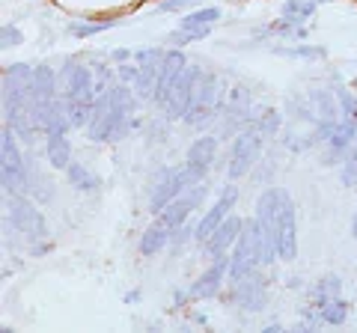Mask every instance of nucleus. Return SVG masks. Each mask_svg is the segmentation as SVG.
Returning a JSON list of instances; mask_svg holds the SVG:
<instances>
[{
	"instance_id": "obj_11",
	"label": "nucleus",
	"mask_w": 357,
	"mask_h": 333,
	"mask_svg": "<svg viewBox=\"0 0 357 333\" xmlns=\"http://www.w3.org/2000/svg\"><path fill=\"white\" fill-rule=\"evenodd\" d=\"M277 253L283 262H292L298 256V220H295V203L283 191L280 199V224H277Z\"/></svg>"
},
{
	"instance_id": "obj_5",
	"label": "nucleus",
	"mask_w": 357,
	"mask_h": 333,
	"mask_svg": "<svg viewBox=\"0 0 357 333\" xmlns=\"http://www.w3.org/2000/svg\"><path fill=\"white\" fill-rule=\"evenodd\" d=\"M15 137L18 134L9 125L3 128V137H0V176H3L6 194H21L27 185V164L15 146Z\"/></svg>"
},
{
	"instance_id": "obj_15",
	"label": "nucleus",
	"mask_w": 357,
	"mask_h": 333,
	"mask_svg": "<svg viewBox=\"0 0 357 333\" xmlns=\"http://www.w3.org/2000/svg\"><path fill=\"white\" fill-rule=\"evenodd\" d=\"M227 274H229V253H223V256H215V262L197 277V283L188 288V292H191V297H197V301L199 297H215L220 292L223 280H227Z\"/></svg>"
},
{
	"instance_id": "obj_19",
	"label": "nucleus",
	"mask_w": 357,
	"mask_h": 333,
	"mask_svg": "<svg viewBox=\"0 0 357 333\" xmlns=\"http://www.w3.org/2000/svg\"><path fill=\"white\" fill-rule=\"evenodd\" d=\"M312 13H316V0H286L283 13H280V24L274 30L277 33H301L298 27L304 24V21H310Z\"/></svg>"
},
{
	"instance_id": "obj_7",
	"label": "nucleus",
	"mask_w": 357,
	"mask_h": 333,
	"mask_svg": "<svg viewBox=\"0 0 357 333\" xmlns=\"http://www.w3.org/2000/svg\"><path fill=\"white\" fill-rule=\"evenodd\" d=\"M229 301L236 304L244 313H262L265 304H268V283L262 274H244L238 280H232V288H229Z\"/></svg>"
},
{
	"instance_id": "obj_2",
	"label": "nucleus",
	"mask_w": 357,
	"mask_h": 333,
	"mask_svg": "<svg viewBox=\"0 0 357 333\" xmlns=\"http://www.w3.org/2000/svg\"><path fill=\"white\" fill-rule=\"evenodd\" d=\"M218 110H220L218 77L203 69V72H199V77H197V86H194V95H191V104H188L185 122L191 128H203V125H208V122L218 116Z\"/></svg>"
},
{
	"instance_id": "obj_21",
	"label": "nucleus",
	"mask_w": 357,
	"mask_h": 333,
	"mask_svg": "<svg viewBox=\"0 0 357 333\" xmlns=\"http://www.w3.org/2000/svg\"><path fill=\"white\" fill-rule=\"evenodd\" d=\"M48 140H45V158H48V164L54 166V170H63L72 164V143L66 134H45Z\"/></svg>"
},
{
	"instance_id": "obj_16",
	"label": "nucleus",
	"mask_w": 357,
	"mask_h": 333,
	"mask_svg": "<svg viewBox=\"0 0 357 333\" xmlns=\"http://www.w3.org/2000/svg\"><path fill=\"white\" fill-rule=\"evenodd\" d=\"M241 229H244V220L236 217V215H229V217L223 220V224L203 241V244H206V253H208L211 259H215V256H223V253H229L232 247H236V241H238V235H241Z\"/></svg>"
},
{
	"instance_id": "obj_31",
	"label": "nucleus",
	"mask_w": 357,
	"mask_h": 333,
	"mask_svg": "<svg viewBox=\"0 0 357 333\" xmlns=\"http://www.w3.org/2000/svg\"><path fill=\"white\" fill-rule=\"evenodd\" d=\"M351 229H354V238H357V217H354V224H351Z\"/></svg>"
},
{
	"instance_id": "obj_10",
	"label": "nucleus",
	"mask_w": 357,
	"mask_h": 333,
	"mask_svg": "<svg viewBox=\"0 0 357 333\" xmlns=\"http://www.w3.org/2000/svg\"><path fill=\"white\" fill-rule=\"evenodd\" d=\"M220 21V9L218 6H206V9H197V13L185 15L182 21H178V30L170 36L173 45H191V42H199L206 39L211 27H215Z\"/></svg>"
},
{
	"instance_id": "obj_27",
	"label": "nucleus",
	"mask_w": 357,
	"mask_h": 333,
	"mask_svg": "<svg viewBox=\"0 0 357 333\" xmlns=\"http://www.w3.org/2000/svg\"><path fill=\"white\" fill-rule=\"evenodd\" d=\"M114 24H116V21H98V24H89V21H72L69 33H72V36H77V39H86V36H96V33L110 30Z\"/></svg>"
},
{
	"instance_id": "obj_30",
	"label": "nucleus",
	"mask_w": 357,
	"mask_h": 333,
	"mask_svg": "<svg viewBox=\"0 0 357 333\" xmlns=\"http://www.w3.org/2000/svg\"><path fill=\"white\" fill-rule=\"evenodd\" d=\"M191 3H199V0H164L158 9H161V13H178V9H185Z\"/></svg>"
},
{
	"instance_id": "obj_25",
	"label": "nucleus",
	"mask_w": 357,
	"mask_h": 333,
	"mask_svg": "<svg viewBox=\"0 0 357 333\" xmlns=\"http://www.w3.org/2000/svg\"><path fill=\"white\" fill-rule=\"evenodd\" d=\"M340 288H342L340 277H337V274H328L325 280H319V286L312 288V307L319 309L325 301H331V297H337V295H340Z\"/></svg>"
},
{
	"instance_id": "obj_12",
	"label": "nucleus",
	"mask_w": 357,
	"mask_h": 333,
	"mask_svg": "<svg viewBox=\"0 0 357 333\" xmlns=\"http://www.w3.org/2000/svg\"><path fill=\"white\" fill-rule=\"evenodd\" d=\"M250 110H253V95L248 86H232L227 93V98L220 102V114L223 119V131L232 134L238 125H250Z\"/></svg>"
},
{
	"instance_id": "obj_29",
	"label": "nucleus",
	"mask_w": 357,
	"mask_h": 333,
	"mask_svg": "<svg viewBox=\"0 0 357 333\" xmlns=\"http://www.w3.org/2000/svg\"><path fill=\"white\" fill-rule=\"evenodd\" d=\"M119 77H122V81H126V84H131V86H137V81H140V65L137 63H128V65H119Z\"/></svg>"
},
{
	"instance_id": "obj_8",
	"label": "nucleus",
	"mask_w": 357,
	"mask_h": 333,
	"mask_svg": "<svg viewBox=\"0 0 357 333\" xmlns=\"http://www.w3.org/2000/svg\"><path fill=\"white\" fill-rule=\"evenodd\" d=\"M203 196H206V185L203 182H194V185H188L182 194H178L170 206L164 208V212H158V220L161 224L170 229V232H176V229H182L185 226V220L191 217V212L194 208L203 203Z\"/></svg>"
},
{
	"instance_id": "obj_26",
	"label": "nucleus",
	"mask_w": 357,
	"mask_h": 333,
	"mask_svg": "<svg viewBox=\"0 0 357 333\" xmlns=\"http://www.w3.org/2000/svg\"><path fill=\"white\" fill-rule=\"evenodd\" d=\"M253 125L259 128L265 137H274L277 131H280V125H283V116L277 114V110H262L259 116H253Z\"/></svg>"
},
{
	"instance_id": "obj_6",
	"label": "nucleus",
	"mask_w": 357,
	"mask_h": 333,
	"mask_svg": "<svg viewBox=\"0 0 357 333\" xmlns=\"http://www.w3.org/2000/svg\"><path fill=\"white\" fill-rule=\"evenodd\" d=\"M6 212H9V224H13V229H18L21 235H27L33 241L48 238V224H45L42 212L30 203V199H24L21 194H9Z\"/></svg>"
},
{
	"instance_id": "obj_9",
	"label": "nucleus",
	"mask_w": 357,
	"mask_h": 333,
	"mask_svg": "<svg viewBox=\"0 0 357 333\" xmlns=\"http://www.w3.org/2000/svg\"><path fill=\"white\" fill-rule=\"evenodd\" d=\"M199 65H191L188 63L185 69H182V75L176 77V84L170 86V93H167V98H164V114L170 116V119H185V114H188V104H191V95H194V86H197V77H199Z\"/></svg>"
},
{
	"instance_id": "obj_3",
	"label": "nucleus",
	"mask_w": 357,
	"mask_h": 333,
	"mask_svg": "<svg viewBox=\"0 0 357 333\" xmlns=\"http://www.w3.org/2000/svg\"><path fill=\"white\" fill-rule=\"evenodd\" d=\"M265 140H268V137L253 125V122L238 131L236 140H232V149H229V166H227V176H229V179H241V176L250 173V166L259 161Z\"/></svg>"
},
{
	"instance_id": "obj_1",
	"label": "nucleus",
	"mask_w": 357,
	"mask_h": 333,
	"mask_svg": "<svg viewBox=\"0 0 357 333\" xmlns=\"http://www.w3.org/2000/svg\"><path fill=\"white\" fill-rule=\"evenodd\" d=\"M134 107H137V102H134V95L128 93V86H114V90L98 93L93 119H89V125H86L89 140H96V143L122 140L134 125V119H131Z\"/></svg>"
},
{
	"instance_id": "obj_23",
	"label": "nucleus",
	"mask_w": 357,
	"mask_h": 333,
	"mask_svg": "<svg viewBox=\"0 0 357 333\" xmlns=\"http://www.w3.org/2000/svg\"><path fill=\"white\" fill-rule=\"evenodd\" d=\"M66 179H69V185L75 187V191H86V194H93L96 187H98V176L89 170L86 164H77L72 161L69 166H66Z\"/></svg>"
},
{
	"instance_id": "obj_17",
	"label": "nucleus",
	"mask_w": 357,
	"mask_h": 333,
	"mask_svg": "<svg viewBox=\"0 0 357 333\" xmlns=\"http://www.w3.org/2000/svg\"><path fill=\"white\" fill-rule=\"evenodd\" d=\"M164 54L167 51H155V48L134 54V60H137V65H140V81H137V86H134V93H140L143 98L155 95V84H158V72H161Z\"/></svg>"
},
{
	"instance_id": "obj_24",
	"label": "nucleus",
	"mask_w": 357,
	"mask_h": 333,
	"mask_svg": "<svg viewBox=\"0 0 357 333\" xmlns=\"http://www.w3.org/2000/svg\"><path fill=\"white\" fill-rule=\"evenodd\" d=\"M319 321H325V325H345V318H349V304L342 301V297H331V301H325L319 309Z\"/></svg>"
},
{
	"instance_id": "obj_14",
	"label": "nucleus",
	"mask_w": 357,
	"mask_h": 333,
	"mask_svg": "<svg viewBox=\"0 0 357 333\" xmlns=\"http://www.w3.org/2000/svg\"><path fill=\"white\" fill-rule=\"evenodd\" d=\"M215 155H218V137H199L188 146L185 166H188V173L194 176V182L206 179V173L211 170V164H215Z\"/></svg>"
},
{
	"instance_id": "obj_13",
	"label": "nucleus",
	"mask_w": 357,
	"mask_h": 333,
	"mask_svg": "<svg viewBox=\"0 0 357 333\" xmlns=\"http://www.w3.org/2000/svg\"><path fill=\"white\" fill-rule=\"evenodd\" d=\"M236 203H238V187L227 185V191H223V194L218 196V203L211 206L208 212L203 215V220H199V224H197V229H194V238H197L199 244H203V241L211 235V232H215V229L223 224V220L229 217V212H232V208H236Z\"/></svg>"
},
{
	"instance_id": "obj_18",
	"label": "nucleus",
	"mask_w": 357,
	"mask_h": 333,
	"mask_svg": "<svg viewBox=\"0 0 357 333\" xmlns=\"http://www.w3.org/2000/svg\"><path fill=\"white\" fill-rule=\"evenodd\" d=\"M185 65H188V60H185V54L178 48L164 54V63H161V72H158V84H155V95H152L155 104H164L167 93H170V86L176 84V77L182 75Z\"/></svg>"
},
{
	"instance_id": "obj_22",
	"label": "nucleus",
	"mask_w": 357,
	"mask_h": 333,
	"mask_svg": "<svg viewBox=\"0 0 357 333\" xmlns=\"http://www.w3.org/2000/svg\"><path fill=\"white\" fill-rule=\"evenodd\" d=\"M167 241H173V232L167 229L161 220H155V224L140 235V253H143V256H155V253L164 250Z\"/></svg>"
},
{
	"instance_id": "obj_28",
	"label": "nucleus",
	"mask_w": 357,
	"mask_h": 333,
	"mask_svg": "<svg viewBox=\"0 0 357 333\" xmlns=\"http://www.w3.org/2000/svg\"><path fill=\"white\" fill-rule=\"evenodd\" d=\"M24 36H21V30L13 27V24H3L0 27V48H18Z\"/></svg>"
},
{
	"instance_id": "obj_20",
	"label": "nucleus",
	"mask_w": 357,
	"mask_h": 333,
	"mask_svg": "<svg viewBox=\"0 0 357 333\" xmlns=\"http://www.w3.org/2000/svg\"><path fill=\"white\" fill-rule=\"evenodd\" d=\"M57 93H60V75L48 69V65H36L30 81V102H51V98H60Z\"/></svg>"
},
{
	"instance_id": "obj_4",
	"label": "nucleus",
	"mask_w": 357,
	"mask_h": 333,
	"mask_svg": "<svg viewBox=\"0 0 357 333\" xmlns=\"http://www.w3.org/2000/svg\"><path fill=\"white\" fill-rule=\"evenodd\" d=\"M188 185H194V176L188 173L185 164L182 166H161L149 187V208L152 212H164Z\"/></svg>"
}]
</instances>
